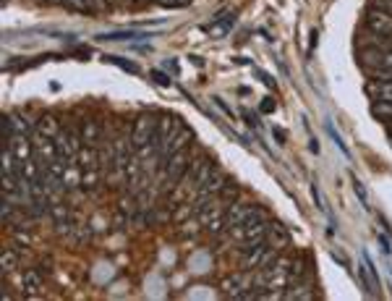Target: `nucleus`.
I'll use <instances>...</instances> for the list:
<instances>
[{
	"label": "nucleus",
	"mask_w": 392,
	"mask_h": 301,
	"mask_svg": "<svg viewBox=\"0 0 392 301\" xmlns=\"http://www.w3.org/2000/svg\"><path fill=\"white\" fill-rule=\"evenodd\" d=\"M157 5H162V8H181V5H186L183 0H155Z\"/></svg>",
	"instance_id": "obj_32"
},
{
	"label": "nucleus",
	"mask_w": 392,
	"mask_h": 301,
	"mask_svg": "<svg viewBox=\"0 0 392 301\" xmlns=\"http://www.w3.org/2000/svg\"><path fill=\"white\" fill-rule=\"evenodd\" d=\"M79 166L84 168V170H94V168H102L100 163V147H89L84 144L81 152H79Z\"/></svg>",
	"instance_id": "obj_17"
},
{
	"label": "nucleus",
	"mask_w": 392,
	"mask_h": 301,
	"mask_svg": "<svg viewBox=\"0 0 392 301\" xmlns=\"http://www.w3.org/2000/svg\"><path fill=\"white\" fill-rule=\"evenodd\" d=\"M146 34H139V31H123V34H100V40H142Z\"/></svg>",
	"instance_id": "obj_27"
},
{
	"label": "nucleus",
	"mask_w": 392,
	"mask_h": 301,
	"mask_svg": "<svg viewBox=\"0 0 392 301\" xmlns=\"http://www.w3.org/2000/svg\"><path fill=\"white\" fill-rule=\"evenodd\" d=\"M374 8H382V11L392 14V0H374Z\"/></svg>",
	"instance_id": "obj_34"
},
{
	"label": "nucleus",
	"mask_w": 392,
	"mask_h": 301,
	"mask_svg": "<svg viewBox=\"0 0 392 301\" xmlns=\"http://www.w3.org/2000/svg\"><path fill=\"white\" fill-rule=\"evenodd\" d=\"M238 192H241V189H238V183H235V181H228V183H225V189L220 192V196H222V202H233V199L238 196Z\"/></svg>",
	"instance_id": "obj_26"
},
{
	"label": "nucleus",
	"mask_w": 392,
	"mask_h": 301,
	"mask_svg": "<svg viewBox=\"0 0 392 301\" xmlns=\"http://www.w3.org/2000/svg\"><path fill=\"white\" fill-rule=\"evenodd\" d=\"M358 272H361V280L363 286H366V291L369 293H379V278H377V270H374V265H371V259L363 254V265L358 267Z\"/></svg>",
	"instance_id": "obj_15"
},
{
	"label": "nucleus",
	"mask_w": 392,
	"mask_h": 301,
	"mask_svg": "<svg viewBox=\"0 0 392 301\" xmlns=\"http://www.w3.org/2000/svg\"><path fill=\"white\" fill-rule=\"evenodd\" d=\"M37 131H42V134L53 136L55 139V134L60 131V123L55 116H42V118L37 120Z\"/></svg>",
	"instance_id": "obj_21"
},
{
	"label": "nucleus",
	"mask_w": 392,
	"mask_h": 301,
	"mask_svg": "<svg viewBox=\"0 0 392 301\" xmlns=\"http://www.w3.org/2000/svg\"><path fill=\"white\" fill-rule=\"evenodd\" d=\"M8 120H11V129H14V134H27L31 136L34 134V129H37V120H31L27 113H21V110H16V113H8Z\"/></svg>",
	"instance_id": "obj_12"
},
{
	"label": "nucleus",
	"mask_w": 392,
	"mask_h": 301,
	"mask_svg": "<svg viewBox=\"0 0 392 301\" xmlns=\"http://www.w3.org/2000/svg\"><path fill=\"white\" fill-rule=\"evenodd\" d=\"M244 116L248 118V123H251V126H259V118H257V116H251V113H244Z\"/></svg>",
	"instance_id": "obj_37"
},
{
	"label": "nucleus",
	"mask_w": 392,
	"mask_h": 301,
	"mask_svg": "<svg viewBox=\"0 0 392 301\" xmlns=\"http://www.w3.org/2000/svg\"><path fill=\"white\" fill-rule=\"evenodd\" d=\"M366 94L374 103H392V81H369L366 84Z\"/></svg>",
	"instance_id": "obj_13"
},
{
	"label": "nucleus",
	"mask_w": 392,
	"mask_h": 301,
	"mask_svg": "<svg viewBox=\"0 0 392 301\" xmlns=\"http://www.w3.org/2000/svg\"><path fill=\"white\" fill-rule=\"evenodd\" d=\"M377 239H379V244H382V249H384V252H387V254H390V252H392V241L387 239V236H384V233H379V231H377Z\"/></svg>",
	"instance_id": "obj_33"
},
{
	"label": "nucleus",
	"mask_w": 392,
	"mask_h": 301,
	"mask_svg": "<svg viewBox=\"0 0 392 301\" xmlns=\"http://www.w3.org/2000/svg\"><path fill=\"white\" fill-rule=\"evenodd\" d=\"M191 139H194V134H191L189 129H183V131H181V134L175 136L173 142H170V147H168V157H170V155H175V152H178V150H183V147L189 144Z\"/></svg>",
	"instance_id": "obj_23"
},
{
	"label": "nucleus",
	"mask_w": 392,
	"mask_h": 301,
	"mask_svg": "<svg viewBox=\"0 0 392 301\" xmlns=\"http://www.w3.org/2000/svg\"><path fill=\"white\" fill-rule=\"evenodd\" d=\"M18 283L24 288V296H29V299H40L42 293H40V288H42V275L37 270H27L18 275Z\"/></svg>",
	"instance_id": "obj_10"
},
{
	"label": "nucleus",
	"mask_w": 392,
	"mask_h": 301,
	"mask_svg": "<svg viewBox=\"0 0 392 301\" xmlns=\"http://www.w3.org/2000/svg\"><path fill=\"white\" fill-rule=\"evenodd\" d=\"M358 63L363 66L366 74L382 71V68H392V50L366 45V47H361V53H358Z\"/></svg>",
	"instance_id": "obj_1"
},
{
	"label": "nucleus",
	"mask_w": 392,
	"mask_h": 301,
	"mask_svg": "<svg viewBox=\"0 0 392 301\" xmlns=\"http://www.w3.org/2000/svg\"><path fill=\"white\" fill-rule=\"evenodd\" d=\"M107 5H110V11H123V8H136L133 5V0H107Z\"/></svg>",
	"instance_id": "obj_29"
},
{
	"label": "nucleus",
	"mask_w": 392,
	"mask_h": 301,
	"mask_svg": "<svg viewBox=\"0 0 392 301\" xmlns=\"http://www.w3.org/2000/svg\"><path fill=\"white\" fill-rule=\"evenodd\" d=\"M42 3H58V0H42Z\"/></svg>",
	"instance_id": "obj_39"
},
{
	"label": "nucleus",
	"mask_w": 392,
	"mask_h": 301,
	"mask_svg": "<svg viewBox=\"0 0 392 301\" xmlns=\"http://www.w3.org/2000/svg\"><path fill=\"white\" fill-rule=\"evenodd\" d=\"M146 3H152V0H133V5H136V8H144Z\"/></svg>",
	"instance_id": "obj_38"
},
{
	"label": "nucleus",
	"mask_w": 392,
	"mask_h": 301,
	"mask_svg": "<svg viewBox=\"0 0 392 301\" xmlns=\"http://www.w3.org/2000/svg\"><path fill=\"white\" fill-rule=\"evenodd\" d=\"M131 139H133V147L139 150V147H144V144H152V142H157V118L155 116H139L136 123L131 126ZM160 144V142H157Z\"/></svg>",
	"instance_id": "obj_2"
},
{
	"label": "nucleus",
	"mask_w": 392,
	"mask_h": 301,
	"mask_svg": "<svg viewBox=\"0 0 392 301\" xmlns=\"http://www.w3.org/2000/svg\"><path fill=\"white\" fill-rule=\"evenodd\" d=\"M11 150H14V155L18 157V163H24V160H29V157H34V150H31V136L27 134H16L11 142H5Z\"/></svg>",
	"instance_id": "obj_11"
},
{
	"label": "nucleus",
	"mask_w": 392,
	"mask_h": 301,
	"mask_svg": "<svg viewBox=\"0 0 392 301\" xmlns=\"http://www.w3.org/2000/svg\"><path fill=\"white\" fill-rule=\"evenodd\" d=\"M107 60H110V63H116V66H120L123 71H131V74H136V71H139L133 63H126V60H120L118 55H107Z\"/></svg>",
	"instance_id": "obj_28"
},
{
	"label": "nucleus",
	"mask_w": 392,
	"mask_h": 301,
	"mask_svg": "<svg viewBox=\"0 0 392 301\" xmlns=\"http://www.w3.org/2000/svg\"><path fill=\"white\" fill-rule=\"evenodd\" d=\"M257 280L251 278V270H244L238 272V275H233V278H225L222 280V293L228 296V299H244V293H248V288L254 286Z\"/></svg>",
	"instance_id": "obj_7"
},
{
	"label": "nucleus",
	"mask_w": 392,
	"mask_h": 301,
	"mask_svg": "<svg viewBox=\"0 0 392 301\" xmlns=\"http://www.w3.org/2000/svg\"><path fill=\"white\" fill-rule=\"evenodd\" d=\"M152 76L157 79V84H162V87H168V84H170V79H165V76H162V74H157V71H155V74H152Z\"/></svg>",
	"instance_id": "obj_36"
},
{
	"label": "nucleus",
	"mask_w": 392,
	"mask_h": 301,
	"mask_svg": "<svg viewBox=\"0 0 392 301\" xmlns=\"http://www.w3.org/2000/svg\"><path fill=\"white\" fill-rule=\"evenodd\" d=\"M58 3L63 8H68V11H76V14H94L89 0H58Z\"/></svg>",
	"instance_id": "obj_22"
},
{
	"label": "nucleus",
	"mask_w": 392,
	"mask_h": 301,
	"mask_svg": "<svg viewBox=\"0 0 392 301\" xmlns=\"http://www.w3.org/2000/svg\"><path fill=\"white\" fill-rule=\"evenodd\" d=\"M350 181H353V192H356V196L361 199L363 207H369V194H366V186H363V181L358 179V176H350Z\"/></svg>",
	"instance_id": "obj_25"
},
{
	"label": "nucleus",
	"mask_w": 392,
	"mask_h": 301,
	"mask_svg": "<svg viewBox=\"0 0 392 301\" xmlns=\"http://www.w3.org/2000/svg\"><path fill=\"white\" fill-rule=\"evenodd\" d=\"M371 116L392 123V103H374V105H371Z\"/></svg>",
	"instance_id": "obj_24"
},
{
	"label": "nucleus",
	"mask_w": 392,
	"mask_h": 301,
	"mask_svg": "<svg viewBox=\"0 0 392 301\" xmlns=\"http://www.w3.org/2000/svg\"><path fill=\"white\" fill-rule=\"evenodd\" d=\"M366 29L379 34V37H384V40H392V14L371 5L366 11Z\"/></svg>",
	"instance_id": "obj_6"
},
{
	"label": "nucleus",
	"mask_w": 392,
	"mask_h": 301,
	"mask_svg": "<svg viewBox=\"0 0 392 301\" xmlns=\"http://www.w3.org/2000/svg\"><path fill=\"white\" fill-rule=\"evenodd\" d=\"M81 179H84V168L79 166V160L73 163H66V173H63V186L68 192H76L81 186Z\"/></svg>",
	"instance_id": "obj_14"
},
{
	"label": "nucleus",
	"mask_w": 392,
	"mask_h": 301,
	"mask_svg": "<svg viewBox=\"0 0 392 301\" xmlns=\"http://www.w3.org/2000/svg\"><path fill=\"white\" fill-rule=\"evenodd\" d=\"M0 267H3L5 275L16 272V267H18V252H16V246H8V249L3 252V257H0Z\"/></svg>",
	"instance_id": "obj_18"
},
{
	"label": "nucleus",
	"mask_w": 392,
	"mask_h": 301,
	"mask_svg": "<svg viewBox=\"0 0 392 301\" xmlns=\"http://www.w3.org/2000/svg\"><path fill=\"white\" fill-rule=\"evenodd\" d=\"M81 136H84V144L89 147H100L102 144V126L100 120L89 118L84 126H81Z\"/></svg>",
	"instance_id": "obj_16"
},
{
	"label": "nucleus",
	"mask_w": 392,
	"mask_h": 301,
	"mask_svg": "<svg viewBox=\"0 0 392 301\" xmlns=\"http://www.w3.org/2000/svg\"><path fill=\"white\" fill-rule=\"evenodd\" d=\"M257 210V205L254 202H248V199H238V202H233L231 207L225 210V223H228V231L235 226H244L248 218L254 215Z\"/></svg>",
	"instance_id": "obj_8"
},
{
	"label": "nucleus",
	"mask_w": 392,
	"mask_h": 301,
	"mask_svg": "<svg viewBox=\"0 0 392 301\" xmlns=\"http://www.w3.org/2000/svg\"><path fill=\"white\" fill-rule=\"evenodd\" d=\"M222 16H225V14H220V16H218V21H215V24H212V27L207 29L209 34H212V37H225V34L231 31L233 21H235V14L228 16V18H222Z\"/></svg>",
	"instance_id": "obj_19"
},
{
	"label": "nucleus",
	"mask_w": 392,
	"mask_h": 301,
	"mask_svg": "<svg viewBox=\"0 0 392 301\" xmlns=\"http://www.w3.org/2000/svg\"><path fill=\"white\" fill-rule=\"evenodd\" d=\"M264 241L277 249V252H283V249H288L291 246V233L285 231V226H280L277 220H270L267 223V233H264Z\"/></svg>",
	"instance_id": "obj_9"
},
{
	"label": "nucleus",
	"mask_w": 392,
	"mask_h": 301,
	"mask_svg": "<svg viewBox=\"0 0 392 301\" xmlns=\"http://www.w3.org/2000/svg\"><path fill=\"white\" fill-rule=\"evenodd\" d=\"M390 136H392V123H390Z\"/></svg>",
	"instance_id": "obj_40"
},
{
	"label": "nucleus",
	"mask_w": 392,
	"mask_h": 301,
	"mask_svg": "<svg viewBox=\"0 0 392 301\" xmlns=\"http://www.w3.org/2000/svg\"><path fill=\"white\" fill-rule=\"evenodd\" d=\"M102 183V168H94V170H84V179H81V189L87 192H97Z\"/></svg>",
	"instance_id": "obj_20"
},
{
	"label": "nucleus",
	"mask_w": 392,
	"mask_h": 301,
	"mask_svg": "<svg viewBox=\"0 0 392 301\" xmlns=\"http://www.w3.org/2000/svg\"><path fill=\"white\" fill-rule=\"evenodd\" d=\"M92 3V8H94V14H105V11H110V5H107V0H89Z\"/></svg>",
	"instance_id": "obj_30"
},
{
	"label": "nucleus",
	"mask_w": 392,
	"mask_h": 301,
	"mask_svg": "<svg viewBox=\"0 0 392 301\" xmlns=\"http://www.w3.org/2000/svg\"><path fill=\"white\" fill-rule=\"evenodd\" d=\"M327 131H330V136H332V139H335V144H337V147L343 150V155H350V152H348V147H345V142H343L340 136L335 134V129H332V126H327Z\"/></svg>",
	"instance_id": "obj_31"
},
{
	"label": "nucleus",
	"mask_w": 392,
	"mask_h": 301,
	"mask_svg": "<svg viewBox=\"0 0 392 301\" xmlns=\"http://www.w3.org/2000/svg\"><path fill=\"white\" fill-rule=\"evenodd\" d=\"M189 166H191V160H189V150H186V147L168 157V163H165V168H162V173H165V179H168V183H170L173 189L181 183V179H183V173H186V168Z\"/></svg>",
	"instance_id": "obj_4"
},
{
	"label": "nucleus",
	"mask_w": 392,
	"mask_h": 301,
	"mask_svg": "<svg viewBox=\"0 0 392 301\" xmlns=\"http://www.w3.org/2000/svg\"><path fill=\"white\" fill-rule=\"evenodd\" d=\"M261 110H264V113H272V110H275V103H272V100H264V103H261Z\"/></svg>",
	"instance_id": "obj_35"
},
{
	"label": "nucleus",
	"mask_w": 392,
	"mask_h": 301,
	"mask_svg": "<svg viewBox=\"0 0 392 301\" xmlns=\"http://www.w3.org/2000/svg\"><path fill=\"white\" fill-rule=\"evenodd\" d=\"M31 150H34V160H37L42 168H47L53 160H58L55 139L42 134V131H37V129H34V134H31Z\"/></svg>",
	"instance_id": "obj_3"
},
{
	"label": "nucleus",
	"mask_w": 392,
	"mask_h": 301,
	"mask_svg": "<svg viewBox=\"0 0 392 301\" xmlns=\"http://www.w3.org/2000/svg\"><path fill=\"white\" fill-rule=\"evenodd\" d=\"M183 131V126H181V120L173 118V116H162L157 120V142H160V155L168 160V147H170V142H173L175 136Z\"/></svg>",
	"instance_id": "obj_5"
}]
</instances>
